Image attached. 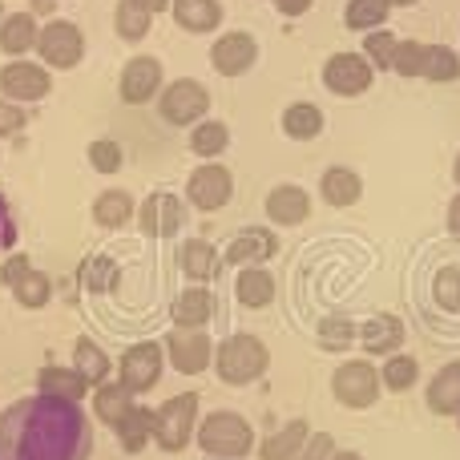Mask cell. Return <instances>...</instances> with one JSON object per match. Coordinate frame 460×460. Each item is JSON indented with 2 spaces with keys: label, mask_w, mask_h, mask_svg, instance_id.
Returning a JSON list of instances; mask_svg holds the SVG:
<instances>
[{
  "label": "cell",
  "mask_w": 460,
  "mask_h": 460,
  "mask_svg": "<svg viewBox=\"0 0 460 460\" xmlns=\"http://www.w3.org/2000/svg\"><path fill=\"white\" fill-rule=\"evenodd\" d=\"M335 456V437L332 432H311L307 445L299 448V456L295 460H332Z\"/></svg>",
  "instance_id": "obj_46"
},
{
  "label": "cell",
  "mask_w": 460,
  "mask_h": 460,
  "mask_svg": "<svg viewBox=\"0 0 460 460\" xmlns=\"http://www.w3.org/2000/svg\"><path fill=\"white\" fill-rule=\"evenodd\" d=\"M279 251V238L270 234L267 226H246L238 230L234 238H230V246L223 251V262H230V267H262V262L270 259V254Z\"/></svg>",
  "instance_id": "obj_16"
},
{
  "label": "cell",
  "mask_w": 460,
  "mask_h": 460,
  "mask_svg": "<svg viewBox=\"0 0 460 460\" xmlns=\"http://www.w3.org/2000/svg\"><path fill=\"white\" fill-rule=\"evenodd\" d=\"M118 279H121V270H118V262L113 259H105V254H93V259H85L81 262V283L89 287V291H113L118 287Z\"/></svg>",
  "instance_id": "obj_38"
},
{
  "label": "cell",
  "mask_w": 460,
  "mask_h": 460,
  "mask_svg": "<svg viewBox=\"0 0 460 460\" xmlns=\"http://www.w3.org/2000/svg\"><path fill=\"white\" fill-rule=\"evenodd\" d=\"M424 400H429V412H437V416H460V359L445 364L437 376H432Z\"/></svg>",
  "instance_id": "obj_24"
},
{
  "label": "cell",
  "mask_w": 460,
  "mask_h": 460,
  "mask_svg": "<svg viewBox=\"0 0 460 460\" xmlns=\"http://www.w3.org/2000/svg\"><path fill=\"white\" fill-rule=\"evenodd\" d=\"M129 4H142V8H150V13H154V16H158V13H162V8H166V4H170V0H129Z\"/></svg>",
  "instance_id": "obj_51"
},
{
  "label": "cell",
  "mask_w": 460,
  "mask_h": 460,
  "mask_svg": "<svg viewBox=\"0 0 460 460\" xmlns=\"http://www.w3.org/2000/svg\"><path fill=\"white\" fill-rule=\"evenodd\" d=\"M283 134L295 142H311L323 134V110L315 102H291L283 110Z\"/></svg>",
  "instance_id": "obj_30"
},
{
  "label": "cell",
  "mask_w": 460,
  "mask_h": 460,
  "mask_svg": "<svg viewBox=\"0 0 460 460\" xmlns=\"http://www.w3.org/2000/svg\"><path fill=\"white\" fill-rule=\"evenodd\" d=\"M199 432V396L182 392V396H170L166 404L154 412V445L162 453H182L186 445Z\"/></svg>",
  "instance_id": "obj_4"
},
{
  "label": "cell",
  "mask_w": 460,
  "mask_h": 460,
  "mask_svg": "<svg viewBox=\"0 0 460 460\" xmlns=\"http://www.w3.org/2000/svg\"><path fill=\"white\" fill-rule=\"evenodd\" d=\"M270 364V351L259 335H246V332H234L218 343L215 351V367H218V380L230 384V388H246L254 384Z\"/></svg>",
  "instance_id": "obj_3"
},
{
  "label": "cell",
  "mask_w": 460,
  "mask_h": 460,
  "mask_svg": "<svg viewBox=\"0 0 460 460\" xmlns=\"http://www.w3.org/2000/svg\"><path fill=\"white\" fill-rule=\"evenodd\" d=\"M178 267L186 279L194 283H215L218 270H223V254L207 243V238H186L182 251H178Z\"/></svg>",
  "instance_id": "obj_21"
},
{
  "label": "cell",
  "mask_w": 460,
  "mask_h": 460,
  "mask_svg": "<svg viewBox=\"0 0 460 460\" xmlns=\"http://www.w3.org/2000/svg\"><path fill=\"white\" fill-rule=\"evenodd\" d=\"M372 81H376V65L364 53H335L323 65V85L335 97H359L372 89Z\"/></svg>",
  "instance_id": "obj_11"
},
{
  "label": "cell",
  "mask_w": 460,
  "mask_h": 460,
  "mask_svg": "<svg viewBox=\"0 0 460 460\" xmlns=\"http://www.w3.org/2000/svg\"><path fill=\"white\" fill-rule=\"evenodd\" d=\"M166 359L174 364V372L202 376L215 359V343L202 335V327H174L166 335Z\"/></svg>",
  "instance_id": "obj_12"
},
{
  "label": "cell",
  "mask_w": 460,
  "mask_h": 460,
  "mask_svg": "<svg viewBox=\"0 0 460 460\" xmlns=\"http://www.w3.org/2000/svg\"><path fill=\"white\" fill-rule=\"evenodd\" d=\"M37 57L45 69H77L81 57H85V37L73 21H49L40 24Z\"/></svg>",
  "instance_id": "obj_6"
},
{
  "label": "cell",
  "mask_w": 460,
  "mask_h": 460,
  "mask_svg": "<svg viewBox=\"0 0 460 460\" xmlns=\"http://www.w3.org/2000/svg\"><path fill=\"white\" fill-rule=\"evenodd\" d=\"M234 295L243 307L259 311V307H270L275 303V275L267 267H243L234 279Z\"/></svg>",
  "instance_id": "obj_26"
},
{
  "label": "cell",
  "mask_w": 460,
  "mask_h": 460,
  "mask_svg": "<svg viewBox=\"0 0 460 460\" xmlns=\"http://www.w3.org/2000/svg\"><path fill=\"white\" fill-rule=\"evenodd\" d=\"M113 432H118V440H121L126 453H142V448L150 445V437H154V412L150 408H142V404H134L126 412V420H121Z\"/></svg>",
  "instance_id": "obj_32"
},
{
  "label": "cell",
  "mask_w": 460,
  "mask_h": 460,
  "mask_svg": "<svg viewBox=\"0 0 460 460\" xmlns=\"http://www.w3.org/2000/svg\"><path fill=\"white\" fill-rule=\"evenodd\" d=\"M37 37H40V24L32 13H8L0 21V53L8 61H16L24 53H37Z\"/></svg>",
  "instance_id": "obj_19"
},
{
  "label": "cell",
  "mask_w": 460,
  "mask_h": 460,
  "mask_svg": "<svg viewBox=\"0 0 460 460\" xmlns=\"http://www.w3.org/2000/svg\"><path fill=\"white\" fill-rule=\"evenodd\" d=\"M359 343H364L367 356L388 359L404 348V323H400L396 315H388V311H380V315H372L367 323H359Z\"/></svg>",
  "instance_id": "obj_17"
},
{
  "label": "cell",
  "mask_w": 460,
  "mask_h": 460,
  "mask_svg": "<svg viewBox=\"0 0 460 460\" xmlns=\"http://www.w3.org/2000/svg\"><path fill=\"white\" fill-rule=\"evenodd\" d=\"M207 110H210L207 85H199V81H190V77L166 85L158 97V113L170 126H199V121H207Z\"/></svg>",
  "instance_id": "obj_7"
},
{
  "label": "cell",
  "mask_w": 460,
  "mask_h": 460,
  "mask_svg": "<svg viewBox=\"0 0 460 460\" xmlns=\"http://www.w3.org/2000/svg\"><path fill=\"white\" fill-rule=\"evenodd\" d=\"M29 267H32V259H29V254H21V251H16V254H8V259L0 262V283H4V287H13L16 279H21Z\"/></svg>",
  "instance_id": "obj_47"
},
{
  "label": "cell",
  "mask_w": 460,
  "mask_h": 460,
  "mask_svg": "<svg viewBox=\"0 0 460 460\" xmlns=\"http://www.w3.org/2000/svg\"><path fill=\"white\" fill-rule=\"evenodd\" d=\"M137 215V202L129 190H102L93 199V223L105 230H121Z\"/></svg>",
  "instance_id": "obj_29"
},
{
  "label": "cell",
  "mask_w": 460,
  "mask_h": 460,
  "mask_svg": "<svg viewBox=\"0 0 460 460\" xmlns=\"http://www.w3.org/2000/svg\"><path fill=\"white\" fill-rule=\"evenodd\" d=\"M73 367H77V372L85 376L93 388H102V384L110 380V367L113 364H110V356H105L93 340H85V335H81V340L73 343Z\"/></svg>",
  "instance_id": "obj_33"
},
{
  "label": "cell",
  "mask_w": 460,
  "mask_h": 460,
  "mask_svg": "<svg viewBox=\"0 0 460 460\" xmlns=\"http://www.w3.org/2000/svg\"><path fill=\"white\" fill-rule=\"evenodd\" d=\"M129 408H134V392H129L121 380L93 388V416L105 424V429H118V424L126 420Z\"/></svg>",
  "instance_id": "obj_28"
},
{
  "label": "cell",
  "mask_w": 460,
  "mask_h": 460,
  "mask_svg": "<svg viewBox=\"0 0 460 460\" xmlns=\"http://www.w3.org/2000/svg\"><path fill=\"white\" fill-rule=\"evenodd\" d=\"M380 380H384V392L404 396V392H412L416 380H420V364H416V356H408V351H396V356L384 359Z\"/></svg>",
  "instance_id": "obj_31"
},
{
  "label": "cell",
  "mask_w": 460,
  "mask_h": 460,
  "mask_svg": "<svg viewBox=\"0 0 460 460\" xmlns=\"http://www.w3.org/2000/svg\"><path fill=\"white\" fill-rule=\"evenodd\" d=\"M113 29H118L121 40H129V45H137V40H146V32L154 29V13L142 4H129V0H118V13H113Z\"/></svg>",
  "instance_id": "obj_34"
},
{
  "label": "cell",
  "mask_w": 460,
  "mask_h": 460,
  "mask_svg": "<svg viewBox=\"0 0 460 460\" xmlns=\"http://www.w3.org/2000/svg\"><path fill=\"white\" fill-rule=\"evenodd\" d=\"M307 215H311V194L303 186L283 182L267 194V218L275 226H299L307 223Z\"/></svg>",
  "instance_id": "obj_18"
},
{
  "label": "cell",
  "mask_w": 460,
  "mask_h": 460,
  "mask_svg": "<svg viewBox=\"0 0 460 460\" xmlns=\"http://www.w3.org/2000/svg\"><path fill=\"white\" fill-rule=\"evenodd\" d=\"M230 146V129L226 121H199L190 134V150L199 154L202 162H218V154H226Z\"/></svg>",
  "instance_id": "obj_35"
},
{
  "label": "cell",
  "mask_w": 460,
  "mask_h": 460,
  "mask_svg": "<svg viewBox=\"0 0 460 460\" xmlns=\"http://www.w3.org/2000/svg\"><path fill=\"white\" fill-rule=\"evenodd\" d=\"M137 226H142L146 238H174L178 230L186 226V207L178 194H150V199L137 207Z\"/></svg>",
  "instance_id": "obj_13"
},
{
  "label": "cell",
  "mask_w": 460,
  "mask_h": 460,
  "mask_svg": "<svg viewBox=\"0 0 460 460\" xmlns=\"http://www.w3.org/2000/svg\"><path fill=\"white\" fill-rule=\"evenodd\" d=\"M0 21H4V8H0Z\"/></svg>",
  "instance_id": "obj_56"
},
{
  "label": "cell",
  "mask_w": 460,
  "mask_h": 460,
  "mask_svg": "<svg viewBox=\"0 0 460 460\" xmlns=\"http://www.w3.org/2000/svg\"><path fill=\"white\" fill-rule=\"evenodd\" d=\"M380 392H384V380L367 359H348V364L335 367V376H332V396L340 400L343 408H356V412L372 408L376 400H380Z\"/></svg>",
  "instance_id": "obj_5"
},
{
  "label": "cell",
  "mask_w": 460,
  "mask_h": 460,
  "mask_svg": "<svg viewBox=\"0 0 460 460\" xmlns=\"http://www.w3.org/2000/svg\"><path fill=\"white\" fill-rule=\"evenodd\" d=\"M332 460H364L359 453H351V448H335V456Z\"/></svg>",
  "instance_id": "obj_52"
},
{
  "label": "cell",
  "mask_w": 460,
  "mask_h": 460,
  "mask_svg": "<svg viewBox=\"0 0 460 460\" xmlns=\"http://www.w3.org/2000/svg\"><path fill=\"white\" fill-rule=\"evenodd\" d=\"M16 246V218L8 210V202L0 199V251H13Z\"/></svg>",
  "instance_id": "obj_48"
},
{
  "label": "cell",
  "mask_w": 460,
  "mask_h": 460,
  "mask_svg": "<svg viewBox=\"0 0 460 460\" xmlns=\"http://www.w3.org/2000/svg\"><path fill=\"white\" fill-rule=\"evenodd\" d=\"M170 315H174V327H207L210 319L218 315V299L210 287H186L182 295L174 299V307H170Z\"/></svg>",
  "instance_id": "obj_20"
},
{
  "label": "cell",
  "mask_w": 460,
  "mask_h": 460,
  "mask_svg": "<svg viewBox=\"0 0 460 460\" xmlns=\"http://www.w3.org/2000/svg\"><path fill=\"white\" fill-rule=\"evenodd\" d=\"M448 234L460 238V194H456L453 202H448Z\"/></svg>",
  "instance_id": "obj_50"
},
{
  "label": "cell",
  "mask_w": 460,
  "mask_h": 460,
  "mask_svg": "<svg viewBox=\"0 0 460 460\" xmlns=\"http://www.w3.org/2000/svg\"><path fill=\"white\" fill-rule=\"evenodd\" d=\"M315 335H319V348L323 351H343L351 340H359V327L351 323L348 315H327Z\"/></svg>",
  "instance_id": "obj_39"
},
{
  "label": "cell",
  "mask_w": 460,
  "mask_h": 460,
  "mask_svg": "<svg viewBox=\"0 0 460 460\" xmlns=\"http://www.w3.org/2000/svg\"><path fill=\"white\" fill-rule=\"evenodd\" d=\"M453 178H456V186H460V154H456V166H453Z\"/></svg>",
  "instance_id": "obj_54"
},
{
  "label": "cell",
  "mask_w": 460,
  "mask_h": 460,
  "mask_svg": "<svg viewBox=\"0 0 460 460\" xmlns=\"http://www.w3.org/2000/svg\"><path fill=\"white\" fill-rule=\"evenodd\" d=\"M29 126V110H21L16 102H8V97H0V137H13L21 134V129Z\"/></svg>",
  "instance_id": "obj_45"
},
{
  "label": "cell",
  "mask_w": 460,
  "mask_h": 460,
  "mask_svg": "<svg viewBox=\"0 0 460 460\" xmlns=\"http://www.w3.org/2000/svg\"><path fill=\"white\" fill-rule=\"evenodd\" d=\"M162 367H166V343L142 340L121 356V384H126L134 396H142V392L158 388Z\"/></svg>",
  "instance_id": "obj_9"
},
{
  "label": "cell",
  "mask_w": 460,
  "mask_h": 460,
  "mask_svg": "<svg viewBox=\"0 0 460 460\" xmlns=\"http://www.w3.org/2000/svg\"><path fill=\"white\" fill-rule=\"evenodd\" d=\"M424 81H456L460 77V57L448 45H429V57H424Z\"/></svg>",
  "instance_id": "obj_40"
},
{
  "label": "cell",
  "mask_w": 460,
  "mask_h": 460,
  "mask_svg": "<svg viewBox=\"0 0 460 460\" xmlns=\"http://www.w3.org/2000/svg\"><path fill=\"white\" fill-rule=\"evenodd\" d=\"M93 424L85 408L57 396H24L0 416V460H89Z\"/></svg>",
  "instance_id": "obj_1"
},
{
  "label": "cell",
  "mask_w": 460,
  "mask_h": 460,
  "mask_svg": "<svg viewBox=\"0 0 460 460\" xmlns=\"http://www.w3.org/2000/svg\"><path fill=\"white\" fill-rule=\"evenodd\" d=\"M118 89H121V102L126 105H146L162 93V61L158 57H129L126 69L118 77Z\"/></svg>",
  "instance_id": "obj_14"
},
{
  "label": "cell",
  "mask_w": 460,
  "mask_h": 460,
  "mask_svg": "<svg viewBox=\"0 0 460 460\" xmlns=\"http://www.w3.org/2000/svg\"><path fill=\"white\" fill-rule=\"evenodd\" d=\"M275 8H279L283 16H303V13L311 8V0H275Z\"/></svg>",
  "instance_id": "obj_49"
},
{
  "label": "cell",
  "mask_w": 460,
  "mask_h": 460,
  "mask_svg": "<svg viewBox=\"0 0 460 460\" xmlns=\"http://www.w3.org/2000/svg\"><path fill=\"white\" fill-rule=\"evenodd\" d=\"M384 21H388L384 0H348V8H343V24L356 32H376L384 29Z\"/></svg>",
  "instance_id": "obj_37"
},
{
  "label": "cell",
  "mask_w": 460,
  "mask_h": 460,
  "mask_svg": "<svg viewBox=\"0 0 460 460\" xmlns=\"http://www.w3.org/2000/svg\"><path fill=\"white\" fill-rule=\"evenodd\" d=\"M307 437H311L307 420H287L283 429L270 432V437L259 445V460H295L299 448L307 445Z\"/></svg>",
  "instance_id": "obj_27"
},
{
  "label": "cell",
  "mask_w": 460,
  "mask_h": 460,
  "mask_svg": "<svg viewBox=\"0 0 460 460\" xmlns=\"http://www.w3.org/2000/svg\"><path fill=\"white\" fill-rule=\"evenodd\" d=\"M89 388H93V384H89L77 367H40V372H37V392H45V396L81 404Z\"/></svg>",
  "instance_id": "obj_25"
},
{
  "label": "cell",
  "mask_w": 460,
  "mask_h": 460,
  "mask_svg": "<svg viewBox=\"0 0 460 460\" xmlns=\"http://www.w3.org/2000/svg\"><path fill=\"white\" fill-rule=\"evenodd\" d=\"M207 460H223V456H207Z\"/></svg>",
  "instance_id": "obj_55"
},
{
  "label": "cell",
  "mask_w": 460,
  "mask_h": 460,
  "mask_svg": "<svg viewBox=\"0 0 460 460\" xmlns=\"http://www.w3.org/2000/svg\"><path fill=\"white\" fill-rule=\"evenodd\" d=\"M230 194H234V178H230V170L223 162H202V166L186 178V202L207 210V215L223 210L230 202Z\"/></svg>",
  "instance_id": "obj_10"
},
{
  "label": "cell",
  "mask_w": 460,
  "mask_h": 460,
  "mask_svg": "<svg viewBox=\"0 0 460 460\" xmlns=\"http://www.w3.org/2000/svg\"><path fill=\"white\" fill-rule=\"evenodd\" d=\"M254 61H259V40L243 29L223 32V37L210 45V65H215V73H223V77H238V73H246Z\"/></svg>",
  "instance_id": "obj_15"
},
{
  "label": "cell",
  "mask_w": 460,
  "mask_h": 460,
  "mask_svg": "<svg viewBox=\"0 0 460 460\" xmlns=\"http://www.w3.org/2000/svg\"><path fill=\"white\" fill-rule=\"evenodd\" d=\"M270 4H275V0H270Z\"/></svg>",
  "instance_id": "obj_57"
},
{
  "label": "cell",
  "mask_w": 460,
  "mask_h": 460,
  "mask_svg": "<svg viewBox=\"0 0 460 460\" xmlns=\"http://www.w3.org/2000/svg\"><path fill=\"white\" fill-rule=\"evenodd\" d=\"M396 45L400 40L392 37L388 29H376L364 37V57L376 65V69H392V61H396Z\"/></svg>",
  "instance_id": "obj_42"
},
{
  "label": "cell",
  "mask_w": 460,
  "mask_h": 460,
  "mask_svg": "<svg viewBox=\"0 0 460 460\" xmlns=\"http://www.w3.org/2000/svg\"><path fill=\"white\" fill-rule=\"evenodd\" d=\"M121 162H126V154H121V146L113 142V137H97V142L89 146V166H93L97 174H118Z\"/></svg>",
  "instance_id": "obj_44"
},
{
  "label": "cell",
  "mask_w": 460,
  "mask_h": 460,
  "mask_svg": "<svg viewBox=\"0 0 460 460\" xmlns=\"http://www.w3.org/2000/svg\"><path fill=\"white\" fill-rule=\"evenodd\" d=\"M319 194H323L327 207L348 210L364 199V178H359L351 166H332V170H323V178H319Z\"/></svg>",
  "instance_id": "obj_22"
},
{
  "label": "cell",
  "mask_w": 460,
  "mask_h": 460,
  "mask_svg": "<svg viewBox=\"0 0 460 460\" xmlns=\"http://www.w3.org/2000/svg\"><path fill=\"white\" fill-rule=\"evenodd\" d=\"M432 299L440 311H460V267H440L432 275Z\"/></svg>",
  "instance_id": "obj_41"
},
{
  "label": "cell",
  "mask_w": 460,
  "mask_h": 460,
  "mask_svg": "<svg viewBox=\"0 0 460 460\" xmlns=\"http://www.w3.org/2000/svg\"><path fill=\"white\" fill-rule=\"evenodd\" d=\"M424 57H429V45H424V40H400L392 69H396L400 77H420V73H424Z\"/></svg>",
  "instance_id": "obj_43"
},
{
  "label": "cell",
  "mask_w": 460,
  "mask_h": 460,
  "mask_svg": "<svg viewBox=\"0 0 460 460\" xmlns=\"http://www.w3.org/2000/svg\"><path fill=\"white\" fill-rule=\"evenodd\" d=\"M194 445H199L207 456L243 460V456H251L254 448H259V440H254V429H251V420H246V416L223 408V412H210L207 420H199Z\"/></svg>",
  "instance_id": "obj_2"
},
{
  "label": "cell",
  "mask_w": 460,
  "mask_h": 460,
  "mask_svg": "<svg viewBox=\"0 0 460 460\" xmlns=\"http://www.w3.org/2000/svg\"><path fill=\"white\" fill-rule=\"evenodd\" d=\"M8 291H13V299L21 303V307L40 311V307H45V303H49V295H53V283H49V275H45V270L29 267L21 279H16L13 287H8Z\"/></svg>",
  "instance_id": "obj_36"
},
{
  "label": "cell",
  "mask_w": 460,
  "mask_h": 460,
  "mask_svg": "<svg viewBox=\"0 0 460 460\" xmlns=\"http://www.w3.org/2000/svg\"><path fill=\"white\" fill-rule=\"evenodd\" d=\"M388 8H400V4H416V0H384Z\"/></svg>",
  "instance_id": "obj_53"
},
{
  "label": "cell",
  "mask_w": 460,
  "mask_h": 460,
  "mask_svg": "<svg viewBox=\"0 0 460 460\" xmlns=\"http://www.w3.org/2000/svg\"><path fill=\"white\" fill-rule=\"evenodd\" d=\"M49 93H53V77H49L45 65L16 57V61H8L4 69H0V97H8V102L32 105Z\"/></svg>",
  "instance_id": "obj_8"
},
{
  "label": "cell",
  "mask_w": 460,
  "mask_h": 460,
  "mask_svg": "<svg viewBox=\"0 0 460 460\" xmlns=\"http://www.w3.org/2000/svg\"><path fill=\"white\" fill-rule=\"evenodd\" d=\"M170 13H174V24L186 32H215L223 24V4L218 0H170Z\"/></svg>",
  "instance_id": "obj_23"
}]
</instances>
